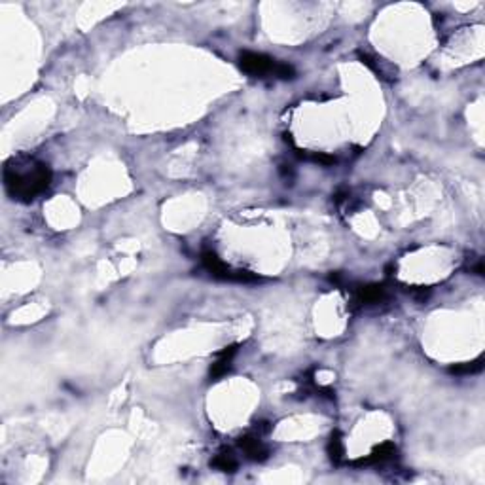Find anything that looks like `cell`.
Instances as JSON below:
<instances>
[{
  "label": "cell",
  "mask_w": 485,
  "mask_h": 485,
  "mask_svg": "<svg viewBox=\"0 0 485 485\" xmlns=\"http://www.w3.org/2000/svg\"><path fill=\"white\" fill-rule=\"evenodd\" d=\"M51 176V169L46 163L35 160H12L4 167V188L12 199L31 203L48 190Z\"/></svg>",
  "instance_id": "cell-1"
},
{
  "label": "cell",
  "mask_w": 485,
  "mask_h": 485,
  "mask_svg": "<svg viewBox=\"0 0 485 485\" xmlns=\"http://www.w3.org/2000/svg\"><path fill=\"white\" fill-rule=\"evenodd\" d=\"M239 67L241 71L250 74V76L264 78V76H277L279 61L266 53H256V51H241L239 53Z\"/></svg>",
  "instance_id": "cell-2"
},
{
  "label": "cell",
  "mask_w": 485,
  "mask_h": 485,
  "mask_svg": "<svg viewBox=\"0 0 485 485\" xmlns=\"http://www.w3.org/2000/svg\"><path fill=\"white\" fill-rule=\"evenodd\" d=\"M389 300L387 289L383 284H366V287H359L355 289V296H352V303L364 307V305H380Z\"/></svg>",
  "instance_id": "cell-3"
},
{
  "label": "cell",
  "mask_w": 485,
  "mask_h": 485,
  "mask_svg": "<svg viewBox=\"0 0 485 485\" xmlns=\"http://www.w3.org/2000/svg\"><path fill=\"white\" fill-rule=\"evenodd\" d=\"M237 351H239V345L235 343L228 345L222 351L216 352V359H214V362L211 364V370H209V375H211L212 381L222 380L226 373L232 370L233 357L237 355Z\"/></svg>",
  "instance_id": "cell-4"
},
{
  "label": "cell",
  "mask_w": 485,
  "mask_h": 485,
  "mask_svg": "<svg viewBox=\"0 0 485 485\" xmlns=\"http://www.w3.org/2000/svg\"><path fill=\"white\" fill-rule=\"evenodd\" d=\"M237 443H239V448L245 451V455L250 459V461L262 463V461H266V459L269 457L267 445L262 442L260 436H256V434H243V436L237 440Z\"/></svg>",
  "instance_id": "cell-5"
},
{
  "label": "cell",
  "mask_w": 485,
  "mask_h": 485,
  "mask_svg": "<svg viewBox=\"0 0 485 485\" xmlns=\"http://www.w3.org/2000/svg\"><path fill=\"white\" fill-rule=\"evenodd\" d=\"M396 457V445H394L393 442H383L380 443L377 448H373V451L368 455V457L364 459H359V461H355V466H370V464H383V463H389V461H393V459Z\"/></svg>",
  "instance_id": "cell-6"
},
{
  "label": "cell",
  "mask_w": 485,
  "mask_h": 485,
  "mask_svg": "<svg viewBox=\"0 0 485 485\" xmlns=\"http://www.w3.org/2000/svg\"><path fill=\"white\" fill-rule=\"evenodd\" d=\"M201 264H203L205 271L211 275V277L219 279V281H228V275H230L232 269L220 260L219 254L214 253V250H205L201 254Z\"/></svg>",
  "instance_id": "cell-7"
},
{
  "label": "cell",
  "mask_w": 485,
  "mask_h": 485,
  "mask_svg": "<svg viewBox=\"0 0 485 485\" xmlns=\"http://www.w3.org/2000/svg\"><path fill=\"white\" fill-rule=\"evenodd\" d=\"M211 466H214L220 472H226V474H233V472L237 470L239 463H237V459L232 453V450H222L220 453L214 455V459L211 461Z\"/></svg>",
  "instance_id": "cell-8"
},
{
  "label": "cell",
  "mask_w": 485,
  "mask_h": 485,
  "mask_svg": "<svg viewBox=\"0 0 485 485\" xmlns=\"http://www.w3.org/2000/svg\"><path fill=\"white\" fill-rule=\"evenodd\" d=\"M326 453H328V457H330V461L334 464L341 463V459H343L345 455V445H343V440H341V434H339L338 430H336V432H332L330 440H328V445H326Z\"/></svg>",
  "instance_id": "cell-9"
},
{
  "label": "cell",
  "mask_w": 485,
  "mask_h": 485,
  "mask_svg": "<svg viewBox=\"0 0 485 485\" xmlns=\"http://www.w3.org/2000/svg\"><path fill=\"white\" fill-rule=\"evenodd\" d=\"M482 370H484V357H478L476 360L455 364L450 368V372L455 373V375H474V373H479Z\"/></svg>",
  "instance_id": "cell-10"
}]
</instances>
